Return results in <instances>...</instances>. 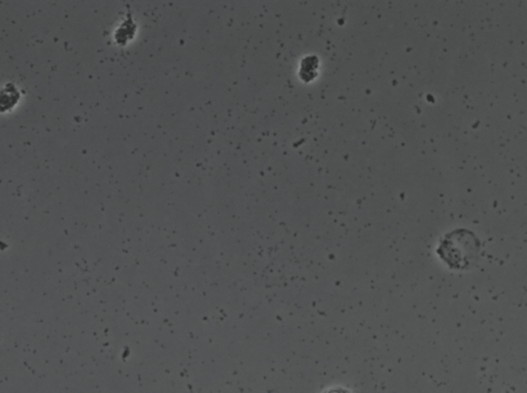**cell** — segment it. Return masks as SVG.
<instances>
[{"mask_svg": "<svg viewBox=\"0 0 527 393\" xmlns=\"http://www.w3.org/2000/svg\"><path fill=\"white\" fill-rule=\"evenodd\" d=\"M480 248V240L472 230L458 229L443 237L437 254L451 269L463 270L477 261Z\"/></svg>", "mask_w": 527, "mask_h": 393, "instance_id": "6da1fadb", "label": "cell"}, {"mask_svg": "<svg viewBox=\"0 0 527 393\" xmlns=\"http://www.w3.org/2000/svg\"><path fill=\"white\" fill-rule=\"evenodd\" d=\"M18 99H19V94H18L16 89L11 90L8 85L6 89L0 92V111H6L10 107L14 106Z\"/></svg>", "mask_w": 527, "mask_h": 393, "instance_id": "7a4b0ae2", "label": "cell"}]
</instances>
